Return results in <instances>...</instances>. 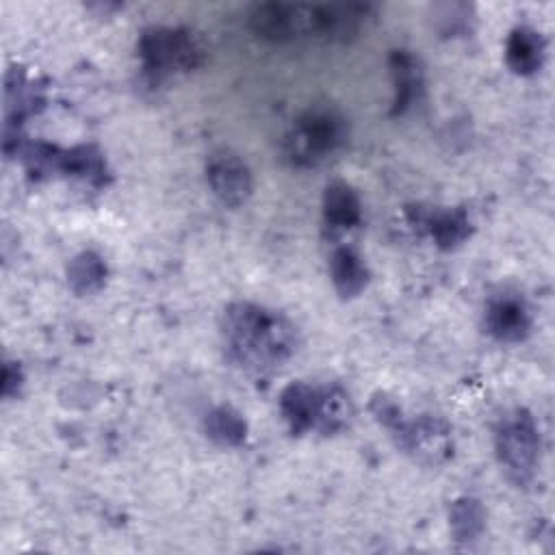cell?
Returning a JSON list of instances; mask_svg holds the SVG:
<instances>
[{
	"instance_id": "cell-1",
	"label": "cell",
	"mask_w": 555,
	"mask_h": 555,
	"mask_svg": "<svg viewBox=\"0 0 555 555\" xmlns=\"http://www.w3.org/2000/svg\"><path fill=\"white\" fill-rule=\"evenodd\" d=\"M219 330L230 360L251 371L280 366L297 349V330L291 319L254 301L225 306Z\"/></svg>"
},
{
	"instance_id": "cell-2",
	"label": "cell",
	"mask_w": 555,
	"mask_h": 555,
	"mask_svg": "<svg viewBox=\"0 0 555 555\" xmlns=\"http://www.w3.org/2000/svg\"><path fill=\"white\" fill-rule=\"evenodd\" d=\"M347 137V119L334 106H310L284 134L282 152L295 167H314L336 154Z\"/></svg>"
},
{
	"instance_id": "cell-3",
	"label": "cell",
	"mask_w": 555,
	"mask_h": 555,
	"mask_svg": "<svg viewBox=\"0 0 555 555\" xmlns=\"http://www.w3.org/2000/svg\"><path fill=\"white\" fill-rule=\"evenodd\" d=\"M145 76L160 82L173 74H186L204 63V46L182 26H150L137 41Z\"/></svg>"
},
{
	"instance_id": "cell-4",
	"label": "cell",
	"mask_w": 555,
	"mask_h": 555,
	"mask_svg": "<svg viewBox=\"0 0 555 555\" xmlns=\"http://www.w3.org/2000/svg\"><path fill=\"white\" fill-rule=\"evenodd\" d=\"M494 451L509 481L525 486L533 479L540 462V431L529 410L512 408L499 416Z\"/></svg>"
},
{
	"instance_id": "cell-5",
	"label": "cell",
	"mask_w": 555,
	"mask_h": 555,
	"mask_svg": "<svg viewBox=\"0 0 555 555\" xmlns=\"http://www.w3.org/2000/svg\"><path fill=\"white\" fill-rule=\"evenodd\" d=\"M392 436L410 457L425 466L444 464L453 455L451 425L434 414H421L412 421L403 418Z\"/></svg>"
},
{
	"instance_id": "cell-6",
	"label": "cell",
	"mask_w": 555,
	"mask_h": 555,
	"mask_svg": "<svg viewBox=\"0 0 555 555\" xmlns=\"http://www.w3.org/2000/svg\"><path fill=\"white\" fill-rule=\"evenodd\" d=\"M206 182L212 195L232 208L243 206L254 191L249 165L232 150H217L206 160Z\"/></svg>"
},
{
	"instance_id": "cell-7",
	"label": "cell",
	"mask_w": 555,
	"mask_h": 555,
	"mask_svg": "<svg viewBox=\"0 0 555 555\" xmlns=\"http://www.w3.org/2000/svg\"><path fill=\"white\" fill-rule=\"evenodd\" d=\"M249 30L269 43H288L306 37L304 4L291 2H260L249 9Z\"/></svg>"
},
{
	"instance_id": "cell-8",
	"label": "cell",
	"mask_w": 555,
	"mask_h": 555,
	"mask_svg": "<svg viewBox=\"0 0 555 555\" xmlns=\"http://www.w3.org/2000/svg\"><path fill=\"white\" fill-rule=\"evenodd\" d=\"M486 330L499 343H520L531 332V312L522 297L505 293L486 306Z\"/></svg>"
},
{
	"instance_id": "cell-9",
	"label": "cell",
	"mask_w": 555,
	"mask_h": 555,
	"mask_svg": "<svg viewBox=\"0 0 555 555\" xmlns=\"http://www.w3.org/2000/svg\"><path fill=\"white\" fill-rule=\"evenodd\" d=\"M388 69L392 78V115H403L423 95V67L418 56L410 50H392L388 56Z\"/></svg>"
},
{
	"instance_id": "cell-10",
	"label": "cell",
	"mask_w": 555,
	"mask_h": 555,
	"mask_svg": "<svg viewBox=\"0 0 555 555\" xmlns=\"http://www.w3.org/2000/svg\"><path fill=\"white\" fill-rule=\"evenodd\" d=\"M546 56L544 37L531 26H516L505 41V63L516 76H533L542 69Z\"/></svg>"
},
{
	"instance_id": "cell-11",
	"label": "cell",
	"mask_w": 555,
	"mask_h": 555,
	"mask_svg": "<svg viewBox=\"0 0 555 555\" xmlns=\"http://www.w3.org/2000/svg\"><path fill=\"white\" fill-rule=\"evenodd\" d=\"M323 221L332 232H347L362 223V204L351 184L334 180L323 191Z\"/></svg>"
},
{
	"instance_id": "cell-12",
	"label": "cell",
	"mask_w": 555,
	"mask_h": 555,
	"mask_svg": "<svg viewBox=\"0 0 555 555\" xmlns=\"http://www.w3.org/2000/svg\"><path fill=\"white\" fill-rule=\"evenodd\" d=\"M319 386L306 382H291L280 392V414L295 436L314 431Z\"/></svg>"
},
{
	"instance_id": "cell-13",
	"label": "cell",
	"mask_w": 555,
	"mask_h": 555,
	"mask_svg": "<svg viewBox=\"0 0 555 555\" xmlns=\"http://www.w3.org/2000/svg\"><path fill=\"white\" fill-rule=\"evenodd\" d=\"M327 269L336 293L345 299L358 297L369 284V267L364 258L349 245H340L332 251Z\"/></svg>"
},
{
	"instance_id": "cell-14",
	"label": "cell",
	"mask_w": 555,
	"mask_h": 555,
	"mask_svg": "<svg viewBox=\"0 0 555 555\" xmlns=\"http://www.w3.org/2000/svg\"><path fill=\"white\" fill-rule=\"evenodd\" d=\"M351 418H353V403L349 392L338 384L319 386L314 431L323 436L338 434L351 423Z\"/></svg>"
},
{
	"instance_id": "cell-15",
	"label": "cell",
	"mask_w": 555,
	"mask_h": 555,
	"mask_svg": "<svg viewBox=\"0 0 555 555\" xmlns=\"http://www.w3.org/2000/svg\"><path fill=\"white\" fill-rule=\"evenodd\" d=\"M427 234L440 249H455L473 234V221L464 208H438L423 217Z\"/></svg>"
},
{
	"instance_id": "cell-16",
	"label": "cell",
	"mask_w": 555,
	"mask_h": 555,
	"mask_svg": "<svg viewBox=\"0 0 555 555\" xmlns=\"http://www.w3.org/2000/svg\"><path fill=\"white\" fill-rule=\"evenodd\" d=\"M106 262L104 258L93 251L85 249L76 254L67 264V284L76 295H93L106 284Z\"/></svg>"
},
{
	"instance_id": "cell-17",
	"label": "cell",
	"mask_w": 555,
	"mask_h": 555,
	"mask_svg": "<svg viewBox=\"0 0 555 555\" xmlns=\"http://www.w3.org/2000/svg\"><path fill=\"white\" fill-rule=\"evenodd\" d=\"M449 527L457 544H473L486 529V509L475 496H460L449 507Z\"/></svg>"
},
{
	"instance_id": "cell-18",
	"label": "cell",
	"mask_w": 555,
	"mask_h": 555,
	"mask_svg": "<svg viewBox=\"0 0 555 555\" xmlns=\"http://www.w3.org/2000/svg\"><path fill=\"white\" fill-rule=\"evenodd\" d=\"M204 431L219 447H238L247 438V421L232 405H217L204 416Z\"/></svg>"
},
{
	"instance_id": "cell-19",
	"label": "cell",
	"mask_w": 555,
	"mask_h": 555,
	"mask_svg": "<svg viewBox=\"0 0 555 555\" xmlns=\"http://www.w3.org/2000/svg\"><path fill=\"white\" fill-rule=\"evenodd\" d=\"M59 171L78 176L93 184H102L106 176V165L102 154L93 145H78L72 150H61Z\"/></svg>"
},
{
	"instance_id": "cell-20",
	"label": "cell",
	"mask_w": 555,
	"mask_h": 555,
	"mask_svg": "<svg viewBox=\"0 0 555 555\" xmlns=\"http://www.w3.org/2000/svg\"><path fill=\"white\" fill-rule=\"evenodd\" d=\"M371 412L390 434H395L399 429V425L403 423V418H405L401 408L390 397H386V395H375L373 397Z\"/></svg>"
},
{
	"instance_id": "cell-21",
	"label": "cell",
	"mask_w": 555,
	"mask_h": 555,
	"mask_svg": "<svg viewBox=\"0 0 555 555\" xmlns=\"http://www.w3.org/2000/svg\"><path fill=\"white\" fill-rule=\"evenodd\" d=\"M22 386H24V371H22L20 362L7 360L4 369H2V397L4 399L17 397Z\"/></svg>"
}]
</instances>
